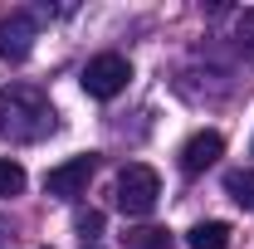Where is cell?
Segmentation results:
<instances>
[{
	"label": "cell",
	"mask_w": 254,
	"mask_h": 249,
	"mask_svg": "<svg viewBox=\"0 0 254 249\" xmlns=\"http://www.w3.org/2000/svg\"><path fill=\"white\" fill-rule=\"evenodd\" d=\"M44 132H54V108L49 98L30 83H10L0 88V137L5 142H39Z\"/></svg>",
	"instance_id": "cell-1"
},
{
	"label": "cell",
	"mask_w": 254,
	"mask_h": 249,
	"mask_svg": "<svg viewBox=\"0 0 254 249\" xmlns=\"http://www.w3.org/2000/svg\"><path fill=\"white\" fill-rule=\"evenodd\" d=\"M161 195V176L152 166H142V161H132L118 171V205H123L127 215H147L152 205H157Z\"/></svg>",
	"instance_id": "cell-2"
},
{
	"label": "cell",
	"mask_w": 254,
	"mask_h": 249,
	"mask_svg": "<svg viewBox=\"0 0 254 249\" xmlns=\"http://www.w3.org/2000/svg\"><path fill=\"white\" fill-rule=\"evenodd\" d=\"M127 78H132V63L123 59V54H98V59H88V68H83V93L88 98H118L127 88Z\"/></svg>",
	"instance_id": "cell-3"
},
{
	"label": "cell",
	"mask_w": 254,
	"mask_h": 249,
	"mask_svg": "<svg viewBox=\"0 0 254 249\" xmlns=\"http://www.w3.org/2000/svg\"><path fill=\"white\" fill-rule=\"evenodd\" d=\"M93 152L88 156H73V161H64V166H49V176H44V190L49 195H64V200H73V195H83L88 181H93Z\"/></svg>",
	"instance_id": "cell-4"
},
{
	"label": "cell",
	"mask_w": 254,
	"mask_h": 249,
	"mask_svg": "<svg viewBox=\"0 0 254 249\" xmlns=\"http://www.w3.org/2000/svg\"><path fill=\"white\" fill-rule=\"evenodd\" d=\"M34 34H39L34 15H25V10L5 15V20H0V59H10V63L30 59V49H34Z\"/></svg>",
	"instance_id": "cell-5"
},
{
	"label": "cell",
	"mask_w": 254,
	"mask_h": 249,
	"mask_svg": "<svg viewBox=\"0 0 254 249\" xmlns=\"http://www.w3.org/2000/svg\"><path fill=\"white\" fill-rule=\"evenodd\" d=\"M225 152V137L220 132H195L186 147H181V171H190V176H200L205 166H215Z\"/></svg>",
	"instance_id": "cell-6"
},
{
	"label": "cell",
	"mask_w": 254,
	"mask_h": 249,
	"mask_svg": "<svg viewBox=\"0 0 254 249\" xmlns=\"http://www.w3.org/2000/svg\"><path fill=\"white\" fill-rule=\"evenodd\" d=\"M186 245L190 249H230V225L225 220H200L186 235Z\"/></svg>",
	"instance_id": "cell-7"
},
{
	"label": "cell",
	"mask_w": 254,
	"mask_h": 249,
	"mask_svg": "<svg viewBox=\"0 0 254 249\" xmlns=\"http://www.w3.org/2000/svg\"><path fill=\"white\" fill-rule=\"evenodd\" d=\"M225 190H230L245 210H254V171H230V176H225Z\"/></svg>",
	"instance_id": "cell-8"
},
{
	"label": "cell",
	"mask_w": 254,
	"mask_h": 249,
	"mask_svg": "<svg viewBox=\"0 0 254 249\" xmlns=\"http://www.w3.org/2000/svg\"><path fill=\"white\" fill-rule=\"evenodd\" d=\"M20 190H25V166L10 161V156H0V200L5 195H20Z\"/></svg>",
	"instance_id": "cell-9"
},
{
	"label": "cell",
	"mask_w": 254,
	"mask_h": 249,
	"mask_svg": "<svg viewBox=\"0 0 254 249\" xmlns=\"http://www.w3.org/2000/svg\"><path fill=\"white\" fill-rule=\"evenodd\" d=\"M73 230H78V235L93 245L98 235H103V210H78V215H73Z\"/></svg>",
	"instance_id": "cell-10"
},
{
	"label": "cell",
	"mask_w": 254,
	"mask_h": 249,
	"mask_svg": "<svg viewBox=\"0 0 254 249\" xmlns=\"http://www.w3.org/2000/svg\"><path fill=\"white\" fill-rule=\"evenodd\" d=\"M132 249H166V230H137Z\"/></svg>",
	"instance_id": "cell-11"
},
{
	"label": "cell",
	"mask_w": 254,
	"mask_h": 249,
	"mask_svg": "<svg viewBox=\"0 0 254 249\" xmlns=\"http://www.w3.org/2000/svg\"><path fill=\"white\" fill-rule=\"evenodd\" d=\"M240 39L250 44V54H254V10H245V15H240Z\"/></svg>",
	"instance_id": "cell-12"
},
{
	"label": "cell",
	"mask_w": 254,
	"mask_h": 249,
	"mask_svg": "<svg viewBox=\"0 0 254 249\" xmlns=\"http://www.w3.org/2000/svg\"><path fill=\"white\" fill-rule=\"evenodd\" d=\"M0 249H20V245H15V230H10L5 220H0Z\"/></svg>",
	"instance_id": "cell-13"
},
{
	"label": "cell",
	"mask_w": 254,
	"mask_h": 249,
	"mask_svg": "<svg viewBox=\"0 0 254 249\" xmlns=\"http://www.w3.org/2000/svg\"><path fill=\"white\" fill-rule=\"evenodd\" d=\"M93 249H98V245H93Z\"/></svg>",
	"instance_id": "cell-14"
}]
</instances>
